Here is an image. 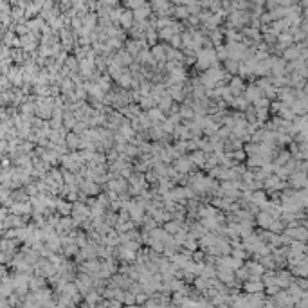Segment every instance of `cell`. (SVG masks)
Masks as SVG:
<instances>
[{
  "label": "cell",
  "instance_id": "6da1fadb",
  "mask_svg": "<svg viewBox=\"0 0 308 308\" xmlns=\"http://www.w3.org/2000/svg\"><path fill=\"white\" fill-rule=\"evenodd\" d=\"M206 155L204 153H200V152H196V153H193V160L196 162V164H204L206 162V159H204Z\"/></svg>",
  "mask_w": 308,
  "mask_h": 308
},
{
  "label": "cell",
  "instance_id": "7a4b0ae2",
  "mask_svg": "<svg viewBox=\"0 0 308 308\" xmlns=\"http://www.w3.org/2000/svg\"><path fill=\"white\" fill-rule=\"evenodd\" d=\"M150 117H152V119H162V110H160V108H159V110H157V108L150 110Z\"/></svg>",
  "mask_w": 308,
  "mask_h": 308
},
{
  "label": "cell",
  "instance_id": "3957f363",
  "mask_svg": "<svg viewBox=\"0 0 308 308\" xmlns=\"http://www.w3.org/2000/svg\"><path fill=\"white\" fill-rule=\"evenodd\" d=\"M67 142H69V146L76 148V146H77V137H76V135H67Z\"/></svg>",
  "mask_w": 308,
  "mask_h": 308
},
{
  "label": "cell",
  "instance_id": "277c9868",
  "mask_svg": "<svg viewBox=\"0 0 308 308\" xmlns=\"http://www.w3.org/2000/svg\"><path fill=\"white\" fill-rule=\"evenodd\" d=\"M166 229H168L170 232H177V231H180V229H178V224H168V225H166Z\"/></svg>",
  "mask_w": 308,
  "mask_h": 308
}]
</instances>
